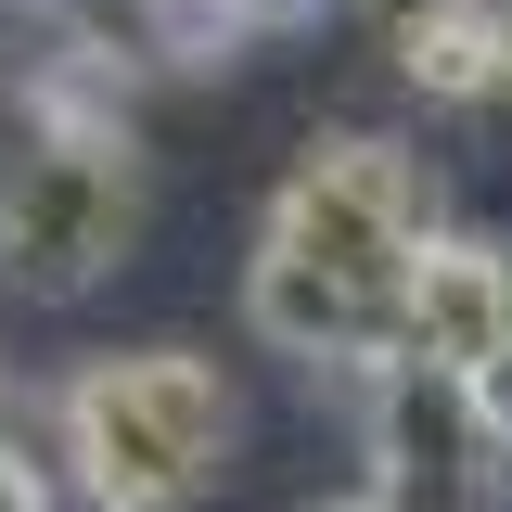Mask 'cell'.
<instances>
[{"label": "cell", "mask_w": 512, "mask_h": 512, "mask_svg": "<svg viewBox=\"0 0 512 512\" xmlns=\"http://www.w3.org/2000/svg\"><path fill=\"white\" fill-rule=\"evenodd\" d=\"M512 346V256L487 231H436L410 269V359L423 372H487Z\"/></svg>", "instance_id": "cell-5"}, {"label": "cell", "mask_w": 512, "mask_h": 512, "mask_svg": "<svg viewBox=\"0 0 512 512\" xmlns=\"http://www.w3.org/2000/svg\"><path fill=\"white\" fill-rule=\"evenodd\" d=\"M0 512H52V474H39L13 436H0Z\"/></svg>", "instance_id": "cell-7"}, {"label": "cell", "mask_w": 512, "mask_h": 512, "mask_svg": "<svg viewBox=\"0 0 512 512\" xmlns=\"http://www.w3.org/2000/svg\"><path fill=\"white\" fill-rule=\"evenodd\" d=\"M231 384L192 346H103L52 384V461L90 512H192L231 474Z\"/></svg>", "instance_id": "cell-1"}, {"label": "cell", "mask_w": 512, "mask_h": 512, "mask_svg": "<svg viewBox=\"0 0 512 512\" xmlns=\"http://www.w3.org/2000/svg\"><path fill=\"white\" fill-rule=\"evenodd\" d=\"M500 13H512V0H500ZM500 103H512V90H500Z\"/></svg>", "instance_id": "cell-11"}, {"label": "cell", "mask_w": 512, "mask_h": 512, "mask_svg": "<svg viewBox=\"0 0 512 512\" xmlns=\"http://www.w3.org/2000/svg\"><path fill=\"white\" fill-rule=\"evenodd\" d=\"M461 384H474V410H487V436L512 448V346H500V359H487V372H461Z\"/></svg>", "instance_id": "cell-8"}, {"label": "cell", "mask_w": 512, "mask_h": 512, "mask_svg": "<svg viewBox=\"0 0 512 512\" xmlns=\"http://www.w3.org/2000/svg\"><path fill=\"white\" fill-rule=\"evenodd\" d=\"M141 244V154L128 128H26V154L0 167V282L77 308L90 282H116Z\"/></svg>", "instance_id": "cell-3"}, {"label": "cell", "mask_w": 512, "mask_h": 512, "mask_svg": "<svg viewBox=\"0 0 512 512\" xmlns=\"http://www.w3.org/2000/svg\"><path fill=\"white\" fill-rule=\"evenodd\" d=\"M359 436H372V500L397 512H487V410H474V384L461 372H423V359H397V372L359 384Z\"/></svg>", "instance_id": "cell-4"}, {"label": "cell", "mask_w": 512, "mask_h": 512, "mask_svg": "<svg viewBox=\"0 0 512 512\" xmlns=\"http://www.w3.org/2000/svg\"><path fill=\"white\" fill-rule=\"evenodd\" d=\"M384 52H397V77L423 103H500L512 90V13L500 0H436V13L384 26Z\"/></svg>", "instance_id": "cell-6"}, {"label": "cell", "mask_w": 512, "mask_h": 512, "mask_svg": "<svg viewBox=\"0 0 512 512\" xmlns=\"http://www.w3.org/2000/svg\"><path fill=\"white\" fill-rule=\"evenodd\" d=\"M423 244H436V180H423V154H397L372 128L308 141L269 192V231H256V256H295V269L372 295V308H410Z\"/></svg>", "instance_id": "cell-2"}, {"label": "cell", "mask_w": 512, "mask_h": 512, "mask_svg": "<svg viewBox=\"0 0 512 512\" xmlns=\"http://www.w3.org/2000/svg\"><path fill=\"white\" fill-rule=\"evenodd\" d=\"M0 436H13V384H0Z\"/></svg>", "instance_id": "cell-10"}, {"label": "cell", "mask_w": 512, "mask_h": 512, "mask_svg": "<svg viewBox=\"0 0 512 512\" xmlns=\"http://www.w3.org/2000/svg\"><path fill=\"white\" fill-rule=\"evenodd\" d=\"M320 512H397V500H372V487H359V500H320Z\"/></svg>", "instance_id": "cell-9"}]
</instances>
